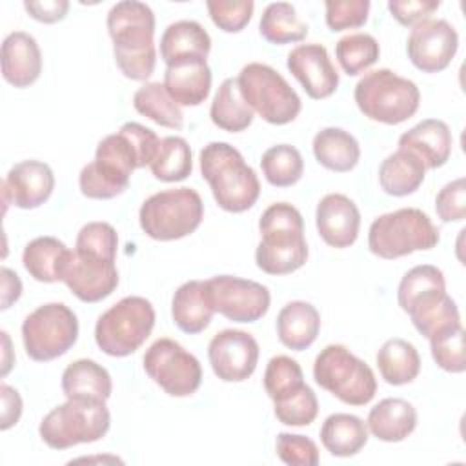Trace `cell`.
I'll return each instance as SVG.
<instances>
[{
  "instance_id": "6da1fadb",
  "label": "cell",
  "mask_w": 466,
  "mask_h": 466,
  "mask_svg": "<svg viewBox=\"0 0 466 466\" xmlns=\"http://www.w3.org/2000/svg\"><path fill=\"white\" fill-rule=\"evenodd\" d=\"M160 138L138 122H126L113 135L104 137L95 151V160L78 175L84 197L109 200L122 195L135 169L151 164Z\"/></svg>"
},
{
  "instance_id": "7a4b0ae2",
  "label": "cell",
  "mask_w": 466,
  "mask_h": 466,
  "mask_svg": "<svg viewBox=\"0 0 466 466\" xmlns=\"http://www.w3.org/2000/svg\"><path fill=\"white\" fill-rule=\"evenodd\" d=\"M107 31L118 69L131 80H147L157 64L155 15L144 2L124 0L107 13Z\"/></svg>"
},
{
  "instance_id": "3957f363",
  "label": "cell",
  "mask_w": 466,
  "mask_h": 466,
  "mask_svg": "<svg viewBox=\"0 0 466 466\" xmlns=\"http://www.w3.org/2000/svg\"><path fill=\"white\" fill-rule=\"evenodd\" d=\"M260 242L255 251L258 269L268 275H288L308 260L304 220L300 211L288 202H275L258 220Z\"/></svg>"
},
{
  "instance_id": "277c9868",
  "label": "cell",
  "mask_w": 466,
  "mask_h": 466,
  "mask_svg": "<svg viewBox=\"0 0 466 466\" xmlns=\"http://www.w3.org/2000/svg\"><path fill=\"white\" fill-rule=\"evenodd\" d=\"M200 173L209 184L215 202L229 213H242L255 206L260 182L238 149L228 142H209L200 151Z\"/></svg>"
},
{
  "instance_id": "5b68a950",
  "label": "cell",
  "mask_w": 466,
  "mask_h": 466,
  "mask_svg": "<svg viewBox=\"0 0 466 466\" xmlns=\"http://www.w3.org/2000/svg\"><path fill=\"white\" fill-rule=\"evenodd\" d=\"M353 98L370 120L397 126L417 113L420 91L413 80L384 67L366 73L357 82Z\"/></svg>"
},
{
  "instance_id": "8992f818",
  "label": "cell",
  "mask_w": 466,
  "mask_h": 466,
  "mask_svg": "<svg viewBox=\"0 0 466 466\" xmlns=\"http://www.w3.org/2000/svg\"><path fill=\"white\" fill-rule=\"evenodd\" d=\"M441 235L431 218L417 208H400L377 217L368 231V248L373 255L391 260L413 251L431 249Z\"/></svg>"
},
{
  "instance_id": "52a82bcc",
  "label": "cell",
  "mask_w": 466,
  "mask_h": 466,
  "mask_svg": "<svg viewBox=\"0 0 466 466\" xmlns=\"http://www.w3.org/2000/svg\"><path fill=\"white\" fill-rule=\"evenodd\" d=\"M111 426V415L102 400L67 399L53 408L40 422L38 433L53 450L100 441Z\"/></svg>"
},
{
  "instance_id": "ba28073f",
  "label": "cell",
  "mask_w": 466,
  "mask_h": 466,
  "mask_svg": "<svg viewBox=\"0 0 466 466\" xmlns=\"http://www.w3.org/2000/svg\"><path fill=\"white\" fill-rule=\"evenodd\" d=\"M204 204L191 187L164 189L144 200L138 211L142 231L155 240H178L202 222Z\"/></svg>"
},
{
  "instance_id": "9c48e42d",
  "label": "cell",
  "mask_w": 466,
  "mask_h": 466,
  "mask_svg": "<svg viewBox=\"0 0 466 466\" xmlns=\"http://www.w3.org/2000/svg\"><path fill=\"white\" fill-rule=\"evenodd\" d=\"M315 382L350 406L368 404L377 391L373 370L342 344H329L313 362Z\"/></svg>"
},
{
  "instance_id": "30bf717a",
  "label": "cell",
  "mask_w": 466,
  "mask_h": 466,
  "mask_svg": "<svg viewBox=\"0 0 466 466\" xmlns=\"http://www.w3.org/2000/svg\"><path fill=\"white\" fill-rule=\"evenodd\" d=\"M155 326L153 304L138 295H129L104 311L95 326L96 346L109 357L135 353Z\"/></svg>"
},
{
  "instance_id": "8fae6325",
  "label": "cell",
  "mask_w": 466,
  "mask_h": 466,
  "mask_svg": "<svg viewBox=\"0 0 466 466\" xmlns=\"http://www.w3.org/2000/svg\"><path fill=\"white\" fill-rule=\"evenodd\" d=\"M237 82L244 102L269 124H289L300 113L302 102L297 91L268 64L251 62L244 66Z\"/></svg>"
},
{
  "instance_id": "7c38bea8",
  "label": "cell",
  "mask_w": 466,
  "mask_h": 466,
  "mask_svg": "<svg viewBox=\"0 0 466 466\" xmlns=\"http://www.w3.org/2000/svg\"><path fill=\"white\" fill-rule=\"evenodd\" d=\"M78 339V320L62 302L38 306L24 319L22 340L29 359L47 362L67 353Z\"/></svg>"
},
{
  "instance_id": "4fadbf2b",
  "label": "cell",
  "mask_w": 466,
  "mask_h": 466,
  "mask_svg": "<svg viewBox=\"0 0 466 466\" xmlns=\"http://www.w3.org/2000/svg\"><path fill=\"white\" fill-rule=\"evenodd\" d=\"M142 362L147 377L171 397H189L200 388L202 366L198 359L173 339L155 340L146 350Z\"/></svg>"
},
{
  "instance_id": "5bb4252c",
  "label": "cell",
  "mask_w": 466,
  "mask_h": 466,
  "mask_svg": "<svg viewBox=\"0 0 466 466\" xmlns=\"http://www.w3.org/2000/svg\"><path fill=\"white\" fill-rule=\"evenodd\" d=\"M206 297L215 313L233 322H255L269 309L266 286L235 275H217L204 280Z\"/></svg>"
},
{
  "instance_id": "9a60e30c",
  "label": "cell",
  "mask_w": 466,
  "mask_h": 466,
  "mask_svg": "<svg viewBox=\"0 0 466 466\" xmlns=\"http://www.w3.org/2000/svg\"><path fill=\"white\" fill-rule=\"evenodd\" d=\"M459 47L455 27L442 18H428L413 25L406 51L411 64L422 73H439L450 66Z\"/></svg>"
},
{
  "instance_id": "2e32d148",
  "label": "cell",
  "mask_w": 466,
  "mask_h": 466,
  "mask_svg": "<svg viewBox=\"0 0 466 466\" xmlns=\"http://www.w3.org/2000/svg\"><path fill=\"white\" fill-rule=\"evenodd\" d=\"M258 353L257 339L242 329H222L208 346L211 370L224 382L249 379L257 368Z\"/></svg>"
},
{
  "instance_id": "e0dca14e",
  "label": "cell",
  "mask_w": 466,
  "mask_h": 466,
  "mask_svg": "<svg viewBox=\"0 0 466 466\" xmlns=\"http://www.w3.org/2000/svg\"><path fill=\"white\" fill-rule=\"evenodd\" d=\"M60 280L82 302H98L116 289L118 271L111 260L71 251Z\"/></svg>"
},
{
  "instance_id": "ac0fdd59",
  "label": "cell",
  "mask_w": 466,
  "mask_h": 466,
  "mask_svg": "<svg viewBox=\"0 0 466 466\" xmlns=\"http://www.w3.org/2000/svg\"><path fill=\"white\" fill-rule=\"evenodd\" d=\"M55 189L53 169L40 160H22L15 164L4 182V211L9 204L20 209H35L42 206Z\"/></svg>"
},
{
  "instance_id": "d6986e66",
  "label": "cell",
  "mask_w": 466,
  "mask_h": 466,
  "mask_svg": "<svg viewBox=\"0 0 466 466\" xmlns=\"http://www.w3.org/2000/svg\"><path fill=\"white\" fill-rule=\"evenodd\" d=\"M289 73L313 100L331 96L339 87V73L322 44H300L288 55Z\"/></svg>"
},
{
  "instance_id": "ffe728a7",
  "label": "cell",
  "mask_w": 466,
  "mask_h": 466,
  "mask_svg": "<svg viewBox=\"0 0 466 466\" xmlns=\"http://www.w3.org/2000/svg\"><path fill=\"white\" fill-rule=\"evenodd\" d=\"M315 224L319 235L328 246L339 249L350 248L359 237L360 211L350 197L342 193H329L317 204Z\"/></svg>"
},
{
  "instance_id": "44dd1931",
  "label": "cell",
  "mask_w": 466,
  "mask_h": 466,
  "mask_svg": "<svg viewBox=\"0 0 466 466\" xmlns=\"http://www.w3.org/2000/svg\"><path fill=\"white\" fill-rule=\"evenodd\" d=\"M42 73V53L36 40L24 31L9 33L2 44V76L15 87H27Z\"/></svg>"
},
{
  "instance_id": "7402d4cb",
  "label": "cell",
  "mask_w": 466,
  "mask_h": 466,
  "mask_svg": "<svg viewBox=\"0 0 466 466\" xmlns=\"http://www.w3.org/2000/svg\"><path fill=\"white\" fill-rule=\"evenodd\" d=\"M451 131L444 120L426 118L408 129L399 138V147L413 151L426 166L437 169L444 166L451 155Z\"/></svg>"
},
{
  "instance_id": "603a6c76",
  "label": "cell",
  "mask_w": 466,
  "mask_h": 466,
  "mask_svg": "<svg viewBox=\"0 0 466 466\" xmlns=\"http://www.w3.org/2000/svg\"><path fill=\"white\" fill-rule=\"evenodd\" d=\"M211 51L208 31L195 20L169 24L160 36V58L166 66L189 60H206Z\"/></svg>"
},
{
  "instance_id": "cb8c5ba5",
  "label": "cell",
  "mask_w": 466,
  "mask_h": 466,
  "mask_svg": "<svg viewBox=\"0 0 466 466\" xmlns=\"http://www.w3.org/2000/svg\"><path fill=\"white\" fill-rule=\"evenodd\" d=\"M164 87L178 106H200L211 91V69L206 60L167 66Z\"/></svg>"
},
{
  "instance_id": "d4e9b609",
  "label": "cell",
  "mask_w": 466,
  "mask_h": 466,
  "mask_svg": "<svg viewBox=\"0 0 466 466\" xmlns=\"http://www.w3.org/2000/svg\"><path fill=\"white\" fill-rule=\"evenodd\" d=\"M366 426L379 441L400 442L417 428V410L404 399L388 397L370 410Z\"/></svg>"
},
{
  "instance_id": "484cf974",
  "label": "cell",
  "mask_w": 466,
  "mask_h": 466,
  "mask_svg": "<svg viewBox=\"0 0 466 466\" xmlns=\"http://www.w3.org/2000/svg\"><path fill=\"white\" fill-rule=\"evenodd\" d=\"M406 313L410 315L415 329L428 340L461 324L459 308L446 291H431L419 297Z\"/></svg>"
},
{
  "instance_id": "4316f807",
  "label": "cell",
  "mask_w": 466,
  "mask_h": 466,
  "mask_svg": "<svg viewBox=\"0 0 466 466\" xmlns=\"http://www.w3.org/2000/svg\"><path fill=\"white\" fill-rule=\"evenodd\" d=\"M320 315L306 300L288 302L277 315V333L280 342L295 351L309 348L319 335Z\"/></svg>"
},
{
  "instance_id": "83f0119b",
  "label": "cell",
  "mask_w": 466,
  "mask_h": 466,
  "mask_svg": "<svg viewBox=\"0 0 466 466\" xmlns=\"http://www.w3.org/2000/svg\"><path fill=\"white\" fill-rule=\"evenodd\" d=\"M62 391L67 399L106 402L113 391L111 375L102 364L91 359H78L64 370Z\"/></svg>"
},
{
  "instance_id": "f1b7e54d",
  "label": "cell",
  "mask_w": 466,
  "mask_h": 466,
  "mask_svg": "<svg viewBox=\"0 0 466 466\" xmlns=\"http://www.w3.org/2000/svg\"><path fill=\"white\" fill-rule=\"evenodd\" d=\"M424 162L413 151L402 147L388 155L379 167L380 187L391 197H406L415 193L424 182Z\"/></svg>"
},
{
  "instance_id": "f546056e",
  "label": "cell",
  "mask_w": 466,
  "mask_h": 466,
  "mask_svg": "<svg viewBox=\"0 0 466 466\" xmlns=\"http://www.w3.org/2000/svg\"><path fill=\"white\" fill-rule=\"evenodd\" d=\"M213 313L215 311L206 297L204 280H187L175 291L171 317L180 331L189 335L204 331L209 326Z\"/></svg>"
},
{
  "instance_id": "4dcf8cb0",
  "label": "cell",
  "mask_w": 466,
  "mask_h": 466,
  "mask_svg": "<svg viewBox=\"0 0 466 466\" xmlns=\"http://www.w3.org/2000/svg\"><path fill=\"white\" fill-rule=\"evenodd\" d=\"M313 155L326 169L346 173L359 164L360 146L351 133L340 127H324L313 138Z\"/></svg>"
},
{
  "instance_id": "1f68e13d",
  "label": "cell",
  "mask_w": 466,
  "mask_h": 466,
  "mask_svg": "<svg viewBox=\"0 0 466 466\" xmlns=\"http://www.w3.org/2000/svg\"><path fill=\"white\" fill-rule=\"evenodd\" d=\"M322 446L335 457L357 455L368 442L366 422L351 413H333L320 428Z\"/></svg>"
},
{
  "instance_id": "d6a6232c",
  "label": "cell",
  "mask_w": 466,
  "mask_h": 466,
  "mask_svg": "<svg viewBox=\"0 0 466 466\" xmlns=\"http://www.w3.org/2000/svg\"><path fill=\"white\" fill-rule=\"evenodd\" d=\"M71 249L49 235L33 238L22 253V262L25 271L38 282H58L62 277V268L69 257Z\"/></svg>"
},
{
  "instance_id": "836d02e7",
  "label": "cell",
  "mask_w": 466,
  "mask_h": 466,
  "mask_svg": "<svg viewBox=\"0 0 466 466\" xmlns=\"http://www.w3.org/2000/svg\"><path fill=\"white\" fill-rule=\"evenodd\" d=\"M380 377L391 386L410 384L420 371V357L415 346L404 339L386 340L377 353Z\"/></svg>"
},
{
  "instance_id": "e575fe53",
  "label": "cell",
  "mask_w": 466,
  "mask_h": 466,
  "mask_svg": "<svg viewBox=\"0 0 466 466\" xmlns=\"http://www.w3.org/2000/svg\"><path fill=\"white\" fill-rule=\"evenodd\" d=\"M211 122L229 133L244 131L253 122V109L244 102L237 78H226L211 102L209 107Z\"/></svg>"
},
{
  "instance_id": "d590c367",
  "label": "cell",
  "mask_w": 466,
  "mask_h": 466,
  "mask_svg": "<svg viewBox=\"0 0 466 466\" xmlns=\"http://www.w3.org/2000/svg\"><path fill=\"white\" fill-rule=\"evenodd\" d=\"M133 107L158 126L169 129H180L184 126L180 106L167 95L160 82H146L138 87L133 95Z\"/></svg>"
},
{
  "instance_id": "8d00e7d4",
  "label": "cell",
  "mask_w": 466,
  "mask_h": 466,
  "mask_svg": "<svg viewBox=\"0 0 466 466\" xmlns=\"http://www.w3.org/2000/svg\"><path fill=\"white\" fill-rule=\"evenodd\" d=\"M258 31L269 44L284 46L304 40L308 36V24L299 20L291 4L273 2L264 9L258 22Z\"/></svg>"
},
{
  "instance_id": "74e56055",
  "label": "cell",
  "mask_w": 466,
  "mask_h": 466,
  "mask_svg": "<svg viewBox=\"0 0 466 466\" xmlns=\"http://www.w3.org/2000/svg\"><path fill=\"white\" fill-rule=\"evenodd\" d=\"M155 178L162 182H178L191 175V147L182 137H164L149 164Z\"/></svg>"
},
{
  "instance_id": "f35d334b",
  "label": "cell",
  "mask_w": 466,
  "mask_h": 466,
  "mask_svg": "<svg viewBox=\"0 0 466 466\" xmlns=\"http://www.w3.org/2000/svg\"><path fill=\"white\" fill-rule=\"evenodd\" d=\"M260 167L271 186L289 187L300 180L304 173V160L295 146L277 144L264 151Z\"/></svg>"
},
{
  "instance_id": "ab89813d",
  "label": "cell",
  "mask_w": 466,
  "mask_h": 466,
  "mask_svg": "<svg viewBox=\"0 0 466 466\" xmlns=\"http://www.w3.org/2000/svg\"><path fill=\"white\" fill-rule=\"evenodd\" d=\"M335 55L342 71L350 76H355L371 67L379 60L380 47L371 35L351 33L337 42Z\"/></svg>"
},
{
  "instance_id": "60d3db41",
  "label": "cell",
  "mask_w": 466,
  "mask_h": 466,
  "mask_svg": "<svg viewBox=\"0 0 466 466\" xmlns=\"http://www.w3.org/2000/svg\"><path fill=\"white\" fill-rule=\"evenodd\" d=\"M431 291H446L444 273L431 264L415 266L399 282V289H397L399 306L402 308V311H408V308L419 297Z\"/></svg>"
},
{
  "instance_id": "b9f144b4",
  "label": "cell",
  "mask_w": 466,
  "mask_h": 466,
  "mask_svg": "<svg viewBox=\"0 0 466 466\" xmlns=\"http://www.w3.org/2000/svg\"><path fill=\"white\" fill-rule=\"evenodd\" d=\"M273 411L286 426H308L317 419L319 400L315 391L302 384L299 390L273 400Z\"/></svg>"
},
{
  "instance_id": "7bdbcfd3",
  "label": "cell",
  "mask_w": 466,
  "mask_h": 466,
  "mask_svg": "<svg viewBox=\"0 0 466 466\" xmlns=\"http://www.w3.org/2000/svg\"><path fill=\"white\" fill-rule=\"evenodd\" d=\"M304 382V373L299 362L288 355L271 357L264 371V390L271 400H277L295 390Z\"/></svg>"
},
{
  "instance_id": "ee69618b",
  "label": "cell",
  "mask_w": 466,
  "mask_h": 466,
  "mask_svg": "<svg viewBox=\"0 0 466 466\" xmlns=\"http://www.w3.org/2000/svg\"><path fill=\"white\" fill-rule=\"evenodd\" d=\"M118 235L116 229L107 222H87L76 235L75 251L98 257L104 260H116Z\"/></svg>"
},
{
  "instance_id": "f6af8a7d",
  "label": "cell",
  "mask_w": 466,
  "mask_h": 466,
  "mask_svg": "<svg viewBox=\"0 0 466 466\" xmlns=\"http://www.w3.org/2000/svg\"><path fill=\"white\" fill-rule=\"evenodd\" d=\"M431 357L439 368L448 373H462L466 370L464 359V328L462 324L450 328L430 339Z\"/></svg>"
},
{
  "instance_id": "bcb514c9",
  "label": "cell",
  "mask_w": 466,
  "mask_h": 466,
  "mask_svg": "<svg viewBox=\"0 0 466 466\" xmlns=\"http://www.w3.org/2000/svg\"><path fill=\"white\" fill-rule=\"evenodd\" d=\"M206 7L218 29L238 33L249 24L255 4L251 0H208Z\"/></svg>"
},
{
  "instance_id": "7dc6e473",
  "label": "cell",
  "mask_w": 466,
  "mask_h": 466,
  "mask_svg": "<svg viewBox=\"0 0 466 466\" xmlns=\"http://www.w3.org/2000/svg\"><path fill=\"white\" fill-rule=\"evenodd\" d=\"M277 455L284 464L289 466H317L319 464V448L306 437L297 433H279L275 441Z\"/></svg>"
},
{
  "instance_id": "c3c4849f",
  "label": "cell",
  "mask_w": 466,
  "mask_h": 466,
  "mask_svg": "<svg viewBox=\"0 0 466 466\" xmlns=\"http://www.w3.org/2000/svg\"><path fill=\"white\" fill-rule=\"evenodd\" d=\"M370 0H328L326 24L331 31L355 29L366 24Z\"/></svg>"
},
{
  "instance_id": "681fc988",
  "label": "cell",
  "mask_w": 466,
  "mask_h": 466,
  "mask_svg": "<svg viewBox=\"0 0 466 466\" xmlns=\"http://www.w3.org/2000/svg\"><path fill=\"white\" fill-rule=\"evenodd\" d=\"M435 211L442 222H461L466 217V178L459 177L437 193Z\"/></svg>"
},
{
  "instance_id": "f907efd6",
  "label": "cell",
  "mask_w": 466,
  "mask_h": 466,
  "mask_svg": "<svg viewBox=\"0 0 466 466\" xmlns=\"http://www.w3.org/2000/svg\"><path fill=\"white\" fill-rule=\"evenodd\" d=\"M441 7L439 0H390L391 16L402 25H417L428 20Z\"/></svg>"
},
{
  "instance_id": "816d5d0a",
  "label": "cell",
  "mask_w": 466,
  "mask_h": 466,
  "mask_svg": "<svg viewBox=\"0 0 466 466\" xmlns=\"http://www.w3.org/2000/svg\"><path fill=\"white\" fill-rule=\"evenodd\" d=\"M25 11L31 18L44 22V24H55L66 18L69 2L67 0H44V2H24Z\"/></svg>"
},
{
  "instance_id": "f5cc1de1",
  "label": "cell",
  "mask_w": 466,
  "mask_h": 466,
  "mask_svg": "<svg viewBox=\"0 0 466 466\" xmlns=\"http://www.w3.org/2000/svg\"><path fill=\"white\" fill-rule=\"evenodd\" d=\"M0 395H2V424L0 428L5 431L11 426H15L22 415V399L20 393L11 388L9 384L0 386Z\"/></svg>"
},
{
  "instance_id": "db71d44e",
  "label": "cell",
  "mask_w": 466,
  "mask_h": 466,
  "mask_svg": "<svg viewBox=\"0 0 466 466\" xmlns=\"http://www.w3.org/2000/svg\"><path fill=\"white\" fill-rule=\"evenodd\" d=\"M0 275H2V309H7L13 302L20 299L22 282L18 275L9 268H2Z\"/></svg>"
},
{
  "instance_id": "11a10c76",
  "label": "cell",
  "mask_w": 466,
  "mask_h": 466,
  "mask_svg": "<svg viewBox=\"0 0 466 466\" xmlns=\"http://www.w3.org/2000/svg\"><path fill=\"white\" fill-rule=\"evenodd\" d=\"M2 339H4V368H2V375H7L9 368H11V360H9V353H11V348H9V337L5 331H2Z\"/></svg>"
}]
</instances>
